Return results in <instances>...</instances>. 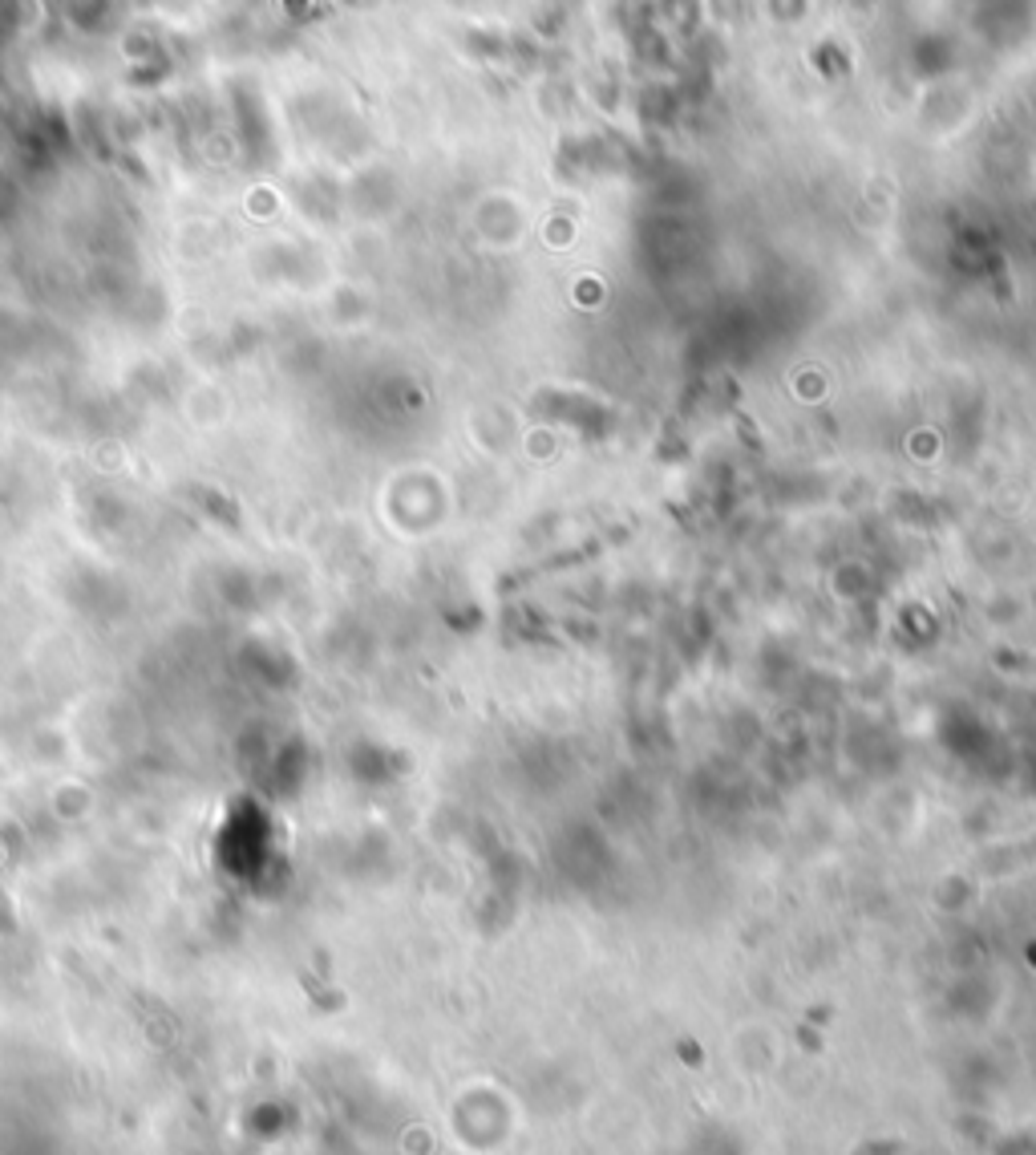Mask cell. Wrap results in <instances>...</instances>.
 Returning a JSON list of instances; mask_svg holds the SVG:
<instances>
[{
  "mask_svg": "<svg viewBox=\"0 0 1036 1155\" xmlns=\"http://www.w3.org/2000/svg\"><path fill=\"white\" fill-rule=\"evenodd\" d=\"M1029 957H1033V961H1036V949H1033V952H1029Z\"/></svg>",
  "mask_w": 1036,
  "mask_h": 1155,
  "instance_id": "cell-1",
  "label": "cell"
}]
</instances>
